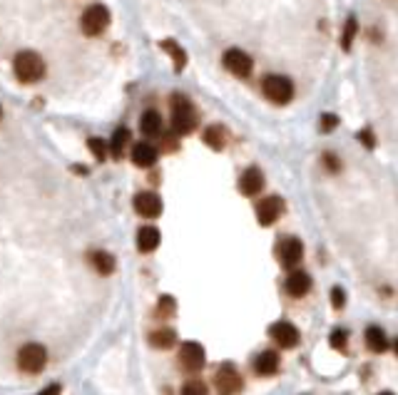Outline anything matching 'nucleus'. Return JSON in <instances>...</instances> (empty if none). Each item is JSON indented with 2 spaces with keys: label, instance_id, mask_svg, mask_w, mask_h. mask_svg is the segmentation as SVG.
<instances>
[{
  "label": "nucleus",
  "instance_id": "obj_1",
  "mask_svg": "<svg viewBox=\"0 0 398 395\" xmlns=\"http://www.w3.org/2000/svg\"><path fill=\"white\" fill-rule=\"evenodd\" d=\"M170 110H172V132L177 137L192 135L197 127V112L192 100L187 95H182V92H175L170 98Z\"/></svg>",
  "mask_w": 398,
  "mask_h": 395
},
{
  "label": "nucleus",
  "instance_id": "obj_2",
  "mask_svg": "<svg viewBox=\"0 0 398 395\" xmlns=\"http://www.w3.org/2000/svg\"><path fill=\"white\" fill-rule=\"evenodd\" d=\"M13 72H15V78H18V82L35 84L45 78L47 65H45V60L40 58L35 50H20L13 60Z\"/></svg>",
  "mask_w": 398,
  "mask_h": 395
},
{
  "label": "nucleus",
  "instance_id": "obj_3",
  "mask_svg": "<svg viewBox=\"0 0 398 395\" xmlns=\"http://www.w3.org/2000/svg\"><path fill=\"white\" fill-rule=\"evenodd\" d=\"M107 27H110V10H107L102 3H95V5L85 8V13L80 15V30H82L87 38H98Z\"/></svg>",
  "mask_w": 398,
  "mask_h": 395
},
{
  "label": "nucleus",
  "instance_id": "obj_4",
  "mask_svg": "<svg viewBox=\"0 0 398 395\" xmlns=\"http://www.w3.org/2000/svg\"><path fill=\"white\" fill-rule=\"evenodd\" d=\"M261 90H264V98L274 104H289L294 100V82L287 75H267L261 80Z\"/></svg>",
  "mask_w": 398,
  "mask_h": 395
},
{
  "label": "nucleus",
  "instance_id": "obj_5",
  "mask_svg": "<svg viewBox=\"0 0 398 395\" xmlns=\"http://www.w3.org/2000/svg\"><path fill=\"white\" fill-rule=\"evenodd\" d=\"M15 361H18V368L23 370V373L38 376L47 363V348L40 343H25L18 350V358H15Z\"/></svg>",
  "mask_w": 398,
  "mask_h": 395
},
{
  "label": "nucleus",
  "instance_id": "obj_6",
  "mask_svg": "<svg viewBox=\"0 0 398 395\" xmlns=\"http://www.w3.org/2000/svg\"><path fill=\"white\" fill-rule=\"evenodd\" d=\"M276 256H279V264L287 269V271H291V269H296V266L301 264V259H304V244H301V239H296V236H284V239H279V244H276Z\"/></svg>",
  "mask_w": 398,
  "mask_h": 395
},
{
  "label": "nucleus",
  "instance_id": "obj_7",
  "mask_svg": "<svg viewBox=\"0 0 398 395\" xmlns=\"http://www.w3.org/2000/svg\"><path fill=\"white\" fill-rule=\"evenodd\" d=\"M222 63L234 78H249L252 70H254V60L249 52H244L242 47H229L222 55Z\"/></svg>",
  "mask_w": 398,
  "mask_h": 395
},
{
  "label": "nucleus",
  "instance_id": "obj_8",
  "mask_svg": "<svg viewBox=\"0 0 398 395\" xmlns=\"http://www.w3.org/2000/svg\"><path fill=\"white\" fill-rule=\"evenodd\" d=\"M207 363V353H204V346L197 343V341H184L179 346V365L190 373H199Z\"/></svg>",
  "mask_w": 398,
  "mask_h": 395
},
{
  "label": "nucleus",
  "instance_id": "obj_9",
  "mask_svg": "<svg viewBox=\"0 0 398 395\" xmlns=\"http://www.w3.org/2000/svg\"><path fill=\"white\" fill-rule=\"evenodd\" d=\"M214 385L222 395H236V393H242L244 381H242V376H239V370H236L232 363H224V365H219V370H217Z\"/></svg>",
  "mask_w": 398,
  "mask_h": 395
},
{
  "label": "nucleus",
  "instance_id": "obj_10",
  "mask_svg": "<svg viewBox=\"0 0 398 395\" xmlns=\"http://www.w3.org/2000/svg\"><path fill=\"white\" fill-rule=\"evenodd\" d=\"M269 336L279 348H296L301 341V333L291 321H276L269 326Z\"/></svg>",
  "mask_w": 398,
  "mask_h": 395
},
{
  "label": "nucleus",
  "instance_id": "obj_11",
  "mask_svg": "<svg viewBox=\"0 0 398 395\" xmlns=\"http://www.w3.org/2000/svg\"><path fill=\"white\" fill-rule=\"evenodd\" d=\"M284 199L276 194L272 196H264V199L256 204V221H259L261 227H272V224H276L279 221V216L284 214Z\"/></svg>",
  "mask_w": 398,
  "mask_h": 395
},
{
  "label": "nucleus",
  "instance_id": "obj_12",
  "mask_svg": "<svg viewBox=\"0 0 398 395\" xmlns=\"http://www.w3.org/2000/svg\"><path fill=\"white\" fill-rule=\"evenodd\" d=\"M132 207L144 219H157V216L162 214V196L157 194V192H140L132 199Z\"/></svg>",
  "mask_w": 398,
  "mask_h": 395
},
{
  "label": "nucleus",
  "instance_id": "obj_13",
  "mask_svg": "<svg viewBox=\"0 0 398 395\" xmlns=\"http://www.w3.org/2000/svg\"><path fill=\"white\" fill-rule=\"evenodd\" d=\"M284 291L291 298H304L311 291V276L304 269H291L284 279Z\"/></svg>",
  "mask_w": 398,
  "mask_h": 395
},
{
  "label": "nucleus",
  "instance_id": "obj_14",
  "mask_svg": "<svg viewBox=\"0 0 398 395\" xmlns=\"http://www.w3.org/2000/svg\"><path fill=\"white\" fill-rule=\"evenodd\" d=\"M264 184H267V179H264V172L259 167L244 169L242 177H239V192L244 196H256L264 189Z\"/></svg>",
  "mask_w": 398,
  "mask_h": 395
},
{
  "label": "nucleus",
  "instance_id": "obj_15",
  "mask_svg": "<svg viewBox=\"0 0 398 395\" xmlns=\"http://www.w3.org/2000/svg\"><path fill=\"white\" fill-rule=\"evenodd\" d=\"M157 157H159V152H157L155 144H150V142L132 144V164H135V167H140V169L155 167Z\"/></svg>",
  "mask_w": 398,
  "mask_h": 395
},
{
  "label": "nucleus",
  "instance_id": "obj_16",
  "mask_svg": "<svg viewBox=\"0 0 398 395\" xmlns=\"http://www.w3.org/2000/svg\"><path fill=\"white\" fill-rule=\"evenodd\" d=\"M364 341H366V348L371 353H386L391 348V341L386 336V330L381 326H366V333H364Z\"/></svg>",
  "mask_w": 398,
  "mask_h": 395
},
{
  "label": "nucleus",
  "instance_id": "obj_17",
  "mask_svg": "<svg viewBox=\"0 0 398 395\" xmlns=\"http://www.w3.org/2000/svg\"><path fill=\"white\" fill-rule=\"evenodd\" d=\"M281 365V358L276 350H261L259 356L254 358V370H256V376L261 378H267V376H274L276 370H279Z\"/></svg>",
  "mask_w": 398,
  "mask_h": 395
},
{
  "label": "nucleus",
  "instance_id": "obj_18",
  "mask_svg": "<svg viewBox=\"0 0 398 395\" xmlns=\"http://www.w3.org/2000/svg\"><path fill=\"white\" fill-rule=\"evenodd\" d=\"M87 261H90V266L100 276H110V273L115 271V266H118L115 256H112L110 251H102V249H95V251L87 253Z\"/></svg>",
  "mask_w": 398,
  "mask_h": 395
},
{
  "label": "nucleus",
  "instance_id": "obj_19",
  "mask_svg": "<svg viewBox=\"0 0 398 395\" xmlns=\"http://www.w3.org/2000/svg\"><path fill=\"white\" fill-rule=\"evenodd\" d=\"M159 244H162V234L152 224H147V227H142L137 232V249L142 253H152Z\"/></svg>",
  "mask_w": 398,
  "mask_h": 395
},
{
  "label": "nucleus",
  "instance_id": "obj_20",
  "mask_svg": "<svg viewBox=\"0 0 398 395\" xmlns=\"http://www.w3.org/2000/svg\"><path fill=\"white\" fill-rule=\"evenodd\" d=\"M162 115L157 110H147L142 112V117H140V132H142L144 137H159L162 135Z\"/></svg>",
  "mask_w": 398,
  "mask_h": 395
},
{
  "label": "nucleus",
  "instance_id": "obj_21",
  "mask_svg": "<svg viewBox=\"0 0 398 395\" xmlns=\"http://www.w3.org/2000/svg\"><path fill=\"white\" fill-rule=\"evenodd\" d=\"M202 139H204V144H207L209 149L222 152V149L227 147V142H229V135H227V130H224L222 124H209L207 130H204Z\"/></svg>",
  "mask_w": 398,
  "mask_h": 395
},
{
  "label": "nucleus",
  "instance_id": "obj_22",
  "mask_svg": "<svg viewBox=\"0 0 398 395\" xmlns=\"http://www.w3.org/2000/svg\"><path fill=\"white\" fill-rule=\"evenodd\" d=\"M130 142H132V132L127 130V127H118L115 135H112V139H110V155L115 157V159H122L124 149H127V144Z\"/></svg>",
  "mask_w": 398,
  "mask_h": 395
},
{
  "label": "nucleus",
  "instance_id": "obj_23",
  "mask_svg": "<svg viewBox=\"0 0 398 395\" xmlns=\"http://www.w3.org/2000/svg\"><path fill=\"white\" fill-rule=\"evenodd\" d=\"M147 341H150L152 348L167 350V348H172V346L177 343V330H172V328H157V330H152Z\"/></svg>",
  "mask_w": 398,
  "mask_h": 395
},
{
  "label": "nucleus",
  "instance_id": "obj_24",
  "mask_svg": "<svg viewBox=\"0 0 398 395\" xmlns=\"http://www.w3.org/2000/svg\"><path fill=\"white\" fill-rule=\"evenodd\" d=\"M159 45H162V50L172 58V63H175V70H177V72H182L184 67H187V52L182 50V45H179L177 40L167 38V40H162Z\"/></svg>",
  "mask_w": 398,
  "mask_h": 395
},
{
  "label": "nucleus",
  "instance_id": "obj_25",
  "mask_svg": "<svg viewBox=\"0 0 398 395\" xmlns=\"http://www.w3.org/2000/svg\"><path fill=\"white\" fill-rule=\"evenodd\" d=\"M87 149H90L92 157H95L98 162H104L107 155H110V142H104L102 137H90V139H87Z\"/></svg>",
  "mask_w": 398,
  "mask_h": 395
},
{
  "label": "nucleus",
  "instance_id": "obj_26",
  "mask_svg": "<svg viewBox=\"0 0 398 395\" xmlns=\"http://www.w3.org/2000/svg\"><path fill=\"white\" fill-rule=\"evenodd\" d=\"M329 346L339 353H346V346H349V330L346 328H333L329 333Z\"/></svg>",
  "mask_w": 398,
  "mask_h": 395
},
{
  "label": "nucleus",
  "instance_id": "obj_27",
  "mask_svg": "<svg viewBox=\"0 0 398 395\" xmlns=\"http://www.w3.org/2000/svg\"><path fill=\"white\" fill-rule=\"evenodd\" d=\"M356 30H359V23H356V18H349L346 25H344V35H341V50L349 52L353 45V38H356Z\"/></svg>",
  "mask_w": 398,
  "mask_h": 395
},
{
  "label": "nucleus",
  "instance_id": "obj_28",
  "mask_svg": "<svg viewBox=\"0 0 398 395\" xmlns=\"http://www.w3.org/2000/svg\"><path fill=\"white\" fill-rule=\"evenodd\" d=\"M175 308H177L175 298L172 296H159V301H157V316L170 318V316H175Z\"/></svg>",
  "mask_w": 398,
  "mask_h": 395
},
{
  "label": "nucleus",
  "instance_id": "obj_29",
  "mask_svg": "<svg viewBox=\"0 0 398 395\" xmlns=\"http://www.w3.org/2000/svg\"><path fill=\"white\" fill-rule=\"evenodd\" d=\"M182 395H209L207 383H202V381H187L182 385Z\"/></svg>",
  "mask_w": 398,
  "mask_h": 395
},
{
  "label": "nucleus",
  "instance_id": "obj_30",
  "mask_svg": "<svg viewBox=\"0 0 398 395\" xmlns=\"http://www.w3.org/2000/svg\"><path fill=\"white\" fill-rule=\"evenodd\" d=\"M329 298H331V306L336 308V311H341V308L346 306V291H344L341 286H333L331 293H329Z\"/></svg>",
  "mask_w": 398,
  "mask_h": 395
},
{
  "label": "nucleus",
  "instance_id": "obj_31",
  "mask_svg": "<svg viewBox=\"0 0 398 395\" xmlns=\"http://www.w3.org/2000/svg\"><path fill=\"white\" fill-rule=\"evenodd\" d=\"M324 167L331 172V174H339L341 172V159L333 152H324Z\"/></svg>",
  "mask_w": 398,
  "mask_h": 395
},
{
  "label": "nucleus",
  "instance_id": "obj_32",
  "mask_svg": "<svg viewBox=\"0 0 398 395\" xmlns=\"http://www.w3.org/2000/svg\"><path fill=\"white\" fill-rule=\"evenodd\" d=\"M336 127H339V117L336 115H321V132H324V135H329V132H333L336 130Z\"/></svg>",
  "mask_w": 398,
  "mask_h": 395
},
{
  "label": "nucleus",
  "instance_id": "obj_33",
  "mask_svg": "<svg viewBox=\"0 0 398 395\" xmlns=\"http://www.w3.org/2000/svg\"><path fill=\"white\" fill-rule=\"evenodd\" d=\"M359 139H361V144H364L366 149H373V147H376V137H373V132L368 130V127L359 132Z\"/></svg>",
  "mask_w": 398,
  "mask_h": 395
},
{
  "label": "nucleus",
  "instance_id": "obj_34",
  "mask_svg": "<svg viewBox=\"0 0 398 395\" xmlns=\"http://www.w3.org/2000/svg\"><path fill=\"white\" fill-rule=\"evenodd\" d=\"M162 147L167 149V152H175L177 149V135H164L162 137Z\"/></svg>",
  "mask_w": 398,
  "mask_h": 395
},
{
  "label": "nucleus",
  "instance_id": "obj_35",
  "mask_svg": "<svg viewBox=\"0 0 398 395\" xmlns=\"http://www.w3.org/2000/svg\"><path fill=\"white\" fill-rule=\"evenodd\" d=\"M60 393H63L60 383H52V385H47L45 390H40V395H60Z\"/></svg>",
  "mask_w": 398,
  "mask_h": 395
},
{
  "label": "nucleus",
  "instance_id": "obj_36",
  "mask_svg": "<svg viewBox=\"0 0 398 395\" xmlns=\"http://www.w3.org/2000/svg\"><path fill=\"white\" fill-rule=\"evenodd\" d=\"M393 350H396V356H398V338L393 341Z\"/></svg>",
  "mask_w": 398,
  "mask_h": 395
},
{
  "label": "nucleus",
  "instance_id": "obj_37",
  "mask_svg": "<svg viewBox=\"0 0 398 395\" xmlns=\"http://www.w3.org/2000/svg\"><path fill=\"white\" fill-rule=\"evenodd\" d=\"M379 395H393L391 390H384V393H379Z\"/></svg>",
  "mask_w": 398,
  "mask_h": 395
},
{
  "label": "nucleus",
  "instance_id": "obj_38",
  "mask_svg": "<svg viewBox=\"0 0 398 395\" xmlns=\"http://www.w3.org/2000/svg\"><path fill=\"white\" fill-rule=\"evenodd\" d=\"M0 117H3V107H0Z\"/></svg>",
  "mask_w": 398,
  "mask_h": 395
}]
</instances>
